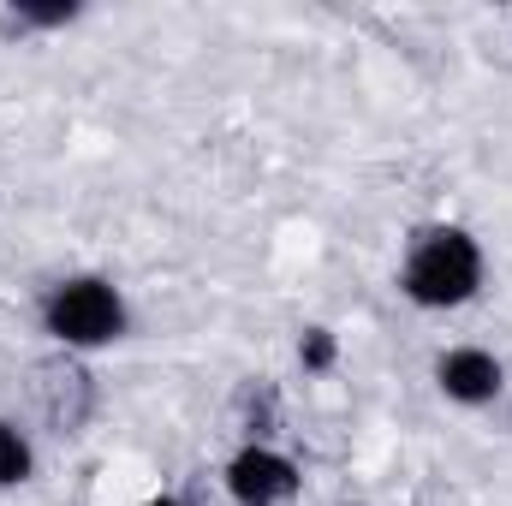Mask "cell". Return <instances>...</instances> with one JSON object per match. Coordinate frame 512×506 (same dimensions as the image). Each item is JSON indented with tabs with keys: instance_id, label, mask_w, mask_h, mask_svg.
Listing matches in <instances>:
<instances>
[{
	"instance_id": "9c48e42d",
	"label": "cell",
	"mask_w": 512,
	"mask_h": 506,
	"mask_svg": "<svg viewBox=\"0 0 512 506\" xmlns=\"http://www.w3.org/2000/svg\"><path fill=\"white\" fill-rule=\"evenodd\" d=\"M346 506H358V501H346Z\"/></svg>"
},
{
	"instance_id": "7a4b0ae2",
	"label": "cell",
	"mask_w": 512,
	"mask_h": 506,
	"mask_svg": "<svg viewBox=\"0 0 512 506\" xmlns=\"http://www.w3.org/2000/svg\"><path fill=\"white\" fill-rule=\"evenodd\" d=\"M42 328H48V340L72 346V352H102L131 334V304L102 274H66L42 298Z\"/></svg>"
},
{
	"instance_id": "8992f818",
	"label": "cell",
	"mask_w": 512,
	"mask_h": 506,
	"mask_svg": "<svg viewBox=\"0 0 512 506\" xmlns=\"http://www.w3.org/2000/svg\"><path fill=\"white\" fill-rule=\"evenodd\" d=\"M334 358H340V340H334L328 328H304V340H298V364H304L310 376H328Z\"/></svg>"
},
{
	"instance_id": "52a82bcc",
	"label": "cell",
	"mask_w": 512,
	"mask_h": 506,
	"mask_svg": "<svg viewBox=\"0 0 512 506\" xmlns=\"http://www.w3.org/2000/svg\"><path fill=\"white\" fill-rule=\"evenodd\" d=\"M84 6H72V0H54V6H18V24H36V30H60V24H72Z\"/></svg>"
},
{
	"instance_id": "ba28073f",
	"label": "cell",
	"mask_w": 512,
	"mask_h": 506,
	"mask_svg": "<svg viewBox=\"0 0 512 506\" xmlns=\"http://www.w3.org/2000/svg\"><path fill=\"white\" fill-rule=\"evenodd\" d=\"M143 506H179V501L173 495H155V501H143Z\"/></svg>"
},
{
	"instance_id": "277c9868",
	"label": "cell",
	"mask_w": 512,
	"mask_h": 506,
	"mask_svg": "<svg viewBox=\"0 0 512 506\" xmlns=\"http://www.w3.org/2000/svg\"><path fill=\"white\" fill-rule=\"evenodd\" d=\"M435 387H441L453 405L477 411V405H495V399H501L507 370H501V358L483 352V346H447V352L435 358Z\"/></svg>"
},
{
	"instance_id": "3957f363",
	"label": "cell",
	"mask_w": 512,
	"mask_h": 506,
	"mask_svg": "<svg viewBox=\"0 0 512 506\" xmlns=\"http://www.w3.org/2000/svg\"><path fill=\"white\" fill-rule=\"evenodd\" d=\"M227 495L239 506H286L298 495V465H292L286 453L251 441V447H239L233 465H227Z\"/></svg>"
},
{
	"instance_id": "6da1fadb",
	"label": "cell",
	"mask_w": 512,
	"mask_h": 506,
	"mask_svg": "<svg viewBox=\"0 0 512 506\" xmlns=\"http://www.w3.org/2000/svg\"><path fill=\"white\" fill-rule=\"evenodd\" d=\"M399 292L417 310H459L483 292V245L465 227H423L405 251Z\"/></svg>"
},
{
	"instance_id": "5b68a950",
	"label": "cell",
	"mask_w": 512,
	"mask_h": 506,
	"mask_svg": "<svg viewBox=\"0 0 512 506\" xmlns=\"http://www.w3.org/2000/svg\"><path fill=\"white\" fill-rule=\"evenodd\" d=\"M30 471H36V447H30V435H24L18 423L0 417V489L30 483Z\"/></svg>"
}]
</instances>
